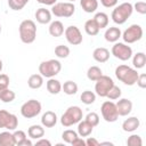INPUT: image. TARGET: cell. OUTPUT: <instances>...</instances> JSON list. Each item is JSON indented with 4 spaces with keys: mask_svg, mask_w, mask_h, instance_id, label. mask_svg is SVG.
Returning a JSON list of instances; mask_svg holds the SVG:
<instances>
[{
    "mask_svg": "<svg viewBox=\"0 0 146 146\" xmlns=\"http://www.w3.org/2000/svg\"><path fill=\"white\" fill-rule=\"evenodd\" d=\"M15 97H16L15 92L13 90H10L9 88L0 91V100L2 103H11L15 99Z\"/></svg>",
    "mask_w": 146,
    "mask_h": 146,
    "instance_id": "35",
    "label": "cell"
},
{
    "mask_svg": "<svg viewBox=\"0 0 146 146\" xmlns=\"http://www.w3.org/2000/svg\"><path fill=\"white\" fill-rule=\"evenodd\" d=\"M36 2L41 5H46V6H52L57 2V0H36Z\"/></svg>",
    "mask_w": 146,
    "mask_h": 146,
    "instance_id": "48",
    "label": "cell"
},
{
    "mask_svg": "<svg viewBox=\"0 0 146 146\" xmlns=\"http://www.w3.org/2000/svg\"><path fill=\"white\" fill-rule=\"evenodd\" d=\"M35 145H38V146H40V145H44V146H51V143H50L48 139H46V138L41 137V138L36 139V141H35Z\"/></svg>",
    "mask_w": 146,
    "mask_h": 146,
    "instance_id": "46",
    "label": "cell"
},
{
    "mask_svg": "<svg viewBox=\"0 0 146 146\" xmlns=\"http://www.w3.org/2000/svg\"><path fill=\"white\" fill-rule=\"evenodd\" d=\"M116 111L119 116H127L132 111V102L128 98H119L117 103H115Z\"/></svg>",
    "mask_w": 146,
    "mask_h": 146,
    "instance_id": "14",
    "label": "cell"
},
{
    "mask_svg": "<svg viewBox=\"0 0 146 146\" xmlns=\"http://www.w3.org/2000/svg\"><path fill=\"white\" fill-rule=\"evenodd\" d=\"M2 67H3V64H2V60L0 59V73H1V71H2Z\"/></svg>",
    "mask_w": 146,
    "mask_h": 146,
    "instance_id": "50",
    "label": "cell"
},
{
    "mask_svg": "<svg viewBox=\"0 0 146 146\" xmlns=\"http://www.w3.org/2000/svg\"><path fill=\"white\" fill-rule=\"evenodd\" d=\"M62 70V64L57 59H48L43 60L39 65V73L43 78H55Z\"/></svg>",
    "mask_w": 146,
    "mask_h": 146,
    "instance_id": "5",
    "label": "cell"
},
{
    "mask_svg": "<svg viewBox=\"0 0 146 146\" xmlns=\"http://www.w3.org/2000/svg\"><path fill=\"white\" fill-rule=\"evenodd\" d=\"M80 6L83 11L91 14L98 8V0H80Z\"/></svg>",
    "mask_w": 146,
    "mask_h": 146,
    "instance_id": "26",
    "label": "cell"
},
{
    "mask_svg": "<svg viewBox=\"0 0 146 146\" xmlns=\"http://www.w3.org/2000/svg\"><path fill=\"white\" fill-rule=\"evenodd\" d=\"M27 135L31 139H39L44 136V127L42 124H32L27 129Z\"/></svg>",
    "mask_w": 146,
    "mask_h": 146,
    "instance_id": "24",
    "label": "cell"
},
{
    "mask_svg": "<svg viewBox=\"0 0 146 146\" xmlns=\"http://www.w3.org/2000/svg\"><path fill=\"white\" fill-rule=\"evenodd\" d=\"M83 117L82 110L79 106H70L60 116V123L64 127H71L73 124H78Z\"/></svg>",
    "mask_w": 146,
    "mask_h": 146,
    "instance_id": "4",
    "label": "cell"
},
{
    "mask_svg": "<svg viewBox=\"0 0 146 146\" xmlns=\"http://www.w3.org/2000/svg\"><path fill=\"white\" fill-rule=\"evenodd\" d=\"M64 35H65V39L67 40V42L72 46H79L80 43H82V33L80 31V29L75 25H71V26H67L65 30H64Z\"/></svg>",
    "mask_w": 146,
    "mask_h": 146,
    "instance_id": "13",
    "label": "cell"
},
{
    "mask_svg": "<svg viewBox=\"0 0 146 146\" xmlns=\"http://www.w3.org/2000/svg\"><path fill=\"white\" fill-rule=\"evenodd\" d=\"M94 21L96 22V24L98 25L99 29H105L108 26V22H110V18H108V15L105 14V13H96V15L94 16Z\"/></svg>",
    "mask_w": 146,
    "mask_h": 146,
    "instance_id": "29",
    "label": "cell"
},
{
    "mask_svg": "<svg viewBox=\"0 0 146 146\" xmlns=\"http://www.w3.org/2000/svg\"><path fill=\"white\" fill-rule=\"evenodd\" d=\"M67 1H68V2H74L75 0H67Z\"/></svg>",
    "mask_w": 146,
    "mask_h": 146,
    "instance_id": "51",
    "label": "cell"
},
{
    "mask_svg": "<svg viewBox=\"0 0 146 146\" xmlns=\"http://www.w3.org/2000/svg\"><path fill=\"white\" fill-rule=\"evenodd\" d=\"M132 13H133L132 3H130L129 1L122 2L114 7V9L111 14V18L115 24L122 25L128 21V18L132 15Z\"/></svg>",
    "mask_w": 146,
    "mask_h": 146,
    "instance_id": "1",
    "label": "cell"
},
{
    "mask_svg": "<svg viewBox=\"0 0 146 146\" xmlns=\"http://www.w3.org/2000/svg\"><path fill=\"white\" fill-rule=\"evenodd\" d=\"M43 84V76L41 74H32L27 79V86L31 89H39Z\"/></svg>",
    "mask_w": 146,
    "mask_h": 146,
    "instance_id": "25",
    "label": "cell"
},
{
    "mask_svg": "<svg viewBox=\"0 0 146 146\" xmlns=\"http://www.w3.org/2000/svg\"><path fill=\"white\" fill-rule=\"evenodd\" d=\"M19 39L24 43H32L36 38V25L32 19H24L21 22L18 27Z\"/></svg>",
    "mask_w": 146,
    "mask_h": 146,
    "instance_id": "3",
    "label": "cell"
},
{
    "mask_svg": "<svg viewBox=\"0 0 146 146\" xmlns=\"http://www.w3.org/2000/svg\"><path fill=\"white\" fill-rule=\"evenodd\" d=\"M29 1L30 0H8V6L11 10L19 11L29 3Z\"/></svg>",
    "mask_w": 146,
    "mask_h": 146,
    "instance_id": "34",
    "label": "cell"
},
{
    "mask_svg": "<svg viewBox=\"0 0 146 146\" xmlns=\"http://www.w3.org/2000/svg\"><path fill=\"white\" fill-rule=\"evenodd\" d=\"M57 115L55 112L52 111H47L42 114L41 116V124L44 127V128H52L56 125L57 123Z\"/></svg>",
    "mask_w": 146,
    "mask_h": 146,
    "instance_id": "16",
    "label": "cell"
},
{
    "mask_svg": "<svg viewBox=\"0 0 146 146\" xmlns=\"http://www.w3.org/2000/svg\"><path fill=\"white\" fill-rule=\"evenodd\" d=\"M9 87V76L7 74H0V91Z\"/></svg>",
    "mask_w": 146,
    "mask_h": 146,
    "instance_id": "42",
    "label": "cell"
},
{
    "mask_svg": "<svg viewBox=\"0 0 146 146\" xmlns=\"http://www.w3.org/2000/svg\"><path fill=\"white\" fill-rule=\"evenodd\" d=\"M84 120L87 121V122H89L92 127H96V125H98L99 124V115L96 113V112H90V113H88L87 115H86V117H84Z\"/></svg>",
    "mask_w": 146,
    "mask_h": 146,
    "instance_id": "39",
    "label": "cell"
},
{
    "mask_svg": "<svg viewBox=\"0 0 146 146\" xmlns=\"http://www.w3.org/2000/svg\"><path fill=\"white\" fill-rule=\"evenodd\" d=\"M14 143L17 146H32V141L27 139L26 133L23 130H15L13 132Z\"/></svg>",
    "mask_w": 146,
    "mask_h": 146,
    "instance_id": "20",
    "label": "cell"
},
{
    "mask_svg": "<svg viewBox=\"0 0 146 146\" xmlns=\"http://www.w3.org/2000/svg\"><path fill=\"white\" fill-rule=\"evenodd\" d=\"M34 17L40 24H49L51 22V11L46 8H38L34 14Z\"/></svg>",
    "mask_w": 146,
    "mask_h": 146,
    "instance_id": "18",
    "label": "cell"
},
{
    "mask_svg": "<svg viewBox=\"0 0 146 146\" xmlns=\"http://www.w3.org/2000/svg\"><path fill=\"white\" fill-rule=\"evenodd\" d=\"M42 105L36 99H30L21 106V114L25 119H33L41 113Z\"/></svg>",
    "mask_w": 146,
    "mask_h": 146,
    "instance_id": "6",
    "label": "cell"
},
{
    "mask_svg": "<svg viewBox=\"0 0 146 146\" xmlns=\"http://www.w3.org/2000/svg\"><path fill=\"white\" fill-rule=\"evenodd\" d=\"M95 94L99 97H106L107 92L110 91V89L113 87L114 81L111 76L108 75H102L98 80L95 81Z\"/></svg>",
    "mask_w": 146,
    "mask_h": 146,
    "instance_id": "10",
    "label": "cell"
},
{
    "mask_svg": "<svg viewBox=\"0 0 146 146\" xmlns=\"http://www.w3.org/2000/svg\"><path fill=\"white\" fill-rule=\"evenodd\" d=\"M75 13V6L73 2H56L51 6V14L56 17L68 18Z\"/></svg>",
    "mask_w": 146,
    "mask_h": 146,
    "instance_id": "7",
    "label": "cell"
},
{
    "mask_svg": "<svg viewBox=\"0 0 146 146\" xmlns=\"http://www.w3.org/2000/svg\"><path fill=\"white\" fill-rule=\"evenodd\" d=\"M137 86L141 89L146 88V74L145 73H141V74H138V78H137V81H136Z\"/></svg>",
    "mask_w": 146,
    "mask_h": 146,
    "instance_id": "43",
    "label": "cell"
},
{
    "mask_svg": "<svg viewBox=\"0 0 146 146\" xmlns=\"http://www.w3.org/2000/svg\"><path fill=\"white\" fill-rule=\"evenodd\" d=\"M0 33H1V25H0Z\"/></svg>",
    "mask_w": 146,
    "mask_h": 146,
    "instance_id": "52",
    "label": "cell"
},
{
    "mask_svg": "<svg viewBox=\"0 0 146 146\" xmlns=\"http://www.w3.org/2000/svg\"><path fill=\"white\" fill-rule=\"evenodd\" d=\"M18 125V119L15 114L9 113L6 110H0V128L7 129L9 131L16 130Z\"/></svg>",
    "mask_w": 146,
    "mask_h": 146,
    "instance_id": "12",
    "label": "cell"
},
{
    "mask_svg": "<svg viewBox=\"0 0 146 146\" xmlns=\"http://www.w3.org/2000/svg\"><path fill=\"white\" fill-rule=\"evenodd\" d=\"M71 145H72V146H86V140H83L82 138L78 137V138H75V139L72 141Z\"/></svg>",
    "mask_w": 146,
    "mask_h": 146,
    "instance_id": "47",
    "label": "cell"
},
{
    "mask_svg": "<svg viewBox=\"0 0 146 146\" xmlns=\"http://www.w3.org/2000/svg\"><path fill=\"white\" fill-rule=\"evenodd\" d=\"M14 145H15L14 137L9 130L0 132V146H14Z\"/></svg>",
    "mask_w": 146,
    "mask_h": 146,
    "instance_id": "31",
    "label": "cell"
},
{
    "mask_svg": "<svg viewBox=\"0 0 146 146\" xmlns=\"http://www.w3.org/2000/svg\"><path fill=\"white\" fill-rule=\"evenodd\" d=\"M103 75V71L100 67L94 65V66H90L87 71V78L90 80V81H96L98 80L100 76Z\"/></svg>",
    "mask_w": 146,
    "mask_h": 146,
    "instance_id": "32",
    "label": "cell"
},
{
    "mask_svg": "<svg viewBox=\"0 0 146 146\" xmlns=\"http://www.w3.org/2000/svg\"><path fill=\"white\" fill-rule=\"evenodd\" d=\"M64 25L60 21H52L49 23V27H48V32L51 36L54 38H58L62 36L64 34Z\"/></svg>",
    "mask_w": 146,
    "mask_h": 146,
    "instance_id": "21",
    "label": "cell"
},
{
    "mask_svg": "<svg viewBox=\"0 0 146 146\" xmlns=\"http://www.w3.org/2000/svg\"><path fill=\"white\" fill-rule=\"evenodd\" d=\"M121 34H122V32H121V30L119 27H116V26H110V27L106 29V31L104 33V38H105V40L107 42L114 43V42H117L119 41V39L121 38Z\"/></svg>",
    "mask_w": 146,
    "mask_h": 146,
    "instance_id": "15",
    "label": "cell"
},
{
    "mask_svg": "<svg viewBox=\"0 0 146 146\" xmlns=\"http://www.w3.org/2000/svg\"><path fill=\"white\" fill-rule=\"evenodd\" d=\"M100 141H98L96 138L94 137H88L86 140V146H98Z\"/></svg>",
    "mask_w": 146,
    "mask_h": 146,
    "instance_id": "45",
    "label": "cell"
},
{
    "mask_svg": "<svg viewBox=\"0 0 146 146\" xmlns=\"http://www.w3.org/2000/svg\"><path fill=\"white\" fill-rule=\"evenodd\" d=\"M46 87L49 94L51 95H58L62 91V83L59 80L55 78H49L48 81L46 82Z\"/></svg>",
    "mask_w": 146,
    "mask_h": 146,
    "instance_id": "22",
    "label": "cell"
},
{
    "mask_svg": "<svg viewBox=\"0 0 146 146\" xmlns=\"http://www.w3.org/2000/svg\"><path fill=\"white\" fill-rule=\"evenodd\" d=\"M79 137V135H78V132L76 131H74V130H72V129H67V130H65L63 133H62V138H63V140L66 143V144H72V141L75 139V138H78Z\"/></svg>",
    "mask_w": 146,
    "mask_h": 146,
    "instance_id": "36",
    "label": "cell"
},
{
    "mask_svg": "<svg viewBox=\"0 0 146 146\" xmlns=\"http://www.w3.org/2000/svg\"><path fill=\"white\" fill-rule=\"evenodd\" d=\"M80 99L83 104L91 105L96 100V94L94 91H90V90H84V91H82V94L80 96Z\"/></svg>",
    "mask_w": 146,
    "mask_h": 146,
    "instance_id": "33",
    "label": "cell"
},
{
    "mask_svg": "<svg viewBox=\"0 0 146 146\" xmlns=\"http://www.w3.org/2000/svg\"><path fill=\"white\" fill-rule=\"evenodd\" d=\"M92 130H94V127L89 123V122H87L86 120H81L80 122H78V135L80 136V137H88V136H90L91 135V132H92Z\"/></svg>",
    "mask_w": 146,
    "mask_h": 146,
    "instance_id": "23",
    "label": "cell"
},
{
    "mask_svg": "<svg viewBox=\"0 0 146 146\" xmlns=\"http://www.w3.org/2000/svg\"><path fill=\"white\" fill-rule=\"evenodd\" d=\"M140 125V121L137 116H130L125 119L122 123V130L125 132H133L136 131Z\"/></svg>",
    "mask_w": 146,
    "mask_h": 146,
    "instance_id": "17",
    "label": "cell"
},
{
    "mask_svg": "<svg viewBox=\"0 0 146 146\" xmlns=\"http://www.w3.org/2000/svg\"><path fill=\"white\" fill-rule=\"evenodd\" d=\"M99 145H113V143H110V141H103V143H99Z\"/></svg>",
    "mask_w": 146,
    "mask_h": 146,
    "instance_id": "49",
    "label": "cell"
},
{
    "mask_svg": "<svg viewBox=\"0 0 146 146\" xmlns=\"http://www.w3.org/2000/svg\"><path fill=\"white\" fill-rule=\"evenodd\" d=\"M62 90L64 91V94H66L68 96L75 95L78 92V84L72 80L65 81L64 84H62Z\"/></svg>",
    "mask_w": 146,
    "mask_h": 146,
    "instance_id": "30",
    "label": "cell"
},
{
    "mask_svg": "<svg viewBox=\"0 0 146 146\" xmlns=\"http://www.w3.org/2000/svg\"><path fill=\"white\" fill-rule=\"evenodd\" d=\"M84 31H86V33L88 35L94 36V35H97L99 33L100 29L98 27V25L96 24V22L94 21V18H91V19L86 21V23H84Z\"/></svg>",
    "mask_w": 146,
    "mask_h": 146,
    "instance_id": "27",
    "label": "cell"
},
{
    "mask_svg": "<svg viewBox=\"0 0 146 146\" xmlns=\"http://www.w3.org/2000/svg\"><path fill=\"white\" fill-rule=\"evenodd\" d=\"M127 145L128 146H141L143 145V140L141 137L139 135H131L130 137H128L127 139Z\"/></svg>",
    "mask_w": 146,
    "mask_h": 146,
    "instance_id": "40",
    "label": "cell"
},
{
    "mask_svg": "<svg viewBox=\"0 0 146 146\" xmlns=\"http://www.w3.org/2000/svg\"><path fill=\"white\" fill-rule=\"evenodd\" d=\"M146 64V55L143 52V51H139L135 55H132V65H133V68L136 70H139V68H143Z\"/></svg>",
    "mask_w": 146,
    "mask_h": 146,
    "instance_id": "28",
    "label": "cell"
},
{
    "mask_svg": "<svg viewBox=\"0 0 146 146\" xmlns=\"http://www.w3.org/2000/svg\"><path fill=\"white\" fill-rule=\"evenodd\" d=\"M55 55L58 58H67L70 55V48L64 44H58L55 48Z\"/></svg>",
    "mask_w": 146,
    "mask_h": 146,
    "instance_id": "37",
    "label": "cell"
},
{
    "mask_svg": "<svg viewBox=\"0 0 146 146\" xmlns=\"http://www.w3.org/2000/svg\"><path fill=\"white\" fill-rule=\"evenodd\" d=\"M121 95H122L121 88H119L117 86L113 84V87H112V88L110 89V91L107 92L106 97H107L110 100H116V99H119V98L121 97Z\"/></svg>",
    "mask_w": 146,
    "mask_h": 146,
    "instance_id": "38",
    "label": "cell"
},
{
    "mask_svg": "<svg viewBox=\"0 0 146 146\" xmlns=\"http://www.w3.org/2000/svg\"><path fill=\"white\" fill-rule=\"evenodd\" d=\"M110 50L105 47H98L92 52V58L98 63H105L110 59Z\"/></svg>",
    "mask_w": 146,
    "mask_h": 146,
    "instance_id": "19",
    "label": "cell"
},
{
    "mask_svg": "<svg viewBox=\"0 0 146 146\" xmlns=\"http://www.w3.org/2000/svg\"><path fill=\"white\" fill-rule=\"evenodd\" d=\"M133 10H136L138 14L140 15H145L146 14V3L144 1H137L135 5H132Z\"/></svg>",
    "mask_w": 146,
    "mask_h": 146,
    "instance_id": "41",
    "label": "cell"
},
{
    "mask_svg": "<svg viewBox=\"0 0 146 146\" xmlns=\"http://www.w3.org/2000/svg\"><path fill=\"white\" fill-rule=\"evenodd\" d=\"M119 0H100V3L105 7V8H113L117 5Z\"/></svg>",
    "mask_w": 146,
    "mask_h": 146,
    "instance_id": "44",
    "label": "cell"
},
{
    "mask_svg": "<svg viewBox=\"0 0 146 146\" xmlns=\"http://www.w3.org/2000/svg\"><path fill=\"white\" fill-rule=\"evenodd\" d=\"M143 27L138 24H132L128 29L124 30V32L121 34V38L123 39L124 43L130 44L139 41L143 38Z\"/></svg>",
    "mask_w": 146,
    "mask_h": 146,
    "instance_id": "9",
    "label": "cell"
},
{
    "mask_svg": "<svg viewBox=\"0 0 146 146\" xmlns=\"http://www.w3.org/2000/svg\"><path fill=\"white\" fill-rule=\"evenodd\" d=\"M111 54L115 58H117L122 62L129 60L133 55L132 48L124 42H114V44L112 46V49H111Z\"/></svg>",
    "mask_w": 146,
    "mask_h": 146,
    "instance_id": "8",
    "label": "cell"
},
{
    "mask_svg": "<svg viewBox=\"0 0 146 146\" xmlns=\"http://www.w3.org/2000/svg\"><path fill=\"white\" fill-rule=\"evenodd\" d=\"M100 113H102L103 119L106 122H110V123L115 122L119 119V114H117V111H116L115 103L112 102V100H106L102 104Z\"/></svg>",
    "mask_w": 146,
    "mask_h": 146,
    "instance_id": "11",
    "label": "cell"
},
{
    "mask_svg": "<svg viewBox=\"0 0 146 146\" xmlns=\"http://www.w3.org/2000/svg\"><path fill=\"white\" fill-rule=\"evenodd\" d=\"M115 76L119 81L124 83L125 86H133L136 84L137 78H138V72L136 68L130 67L125 64H121L115 68Z\"/></svg>",
    "mask_w": 146,
    "mask_h": 146,
    "instance_id": "2",
    "label": "cell"
}]
</instances>
